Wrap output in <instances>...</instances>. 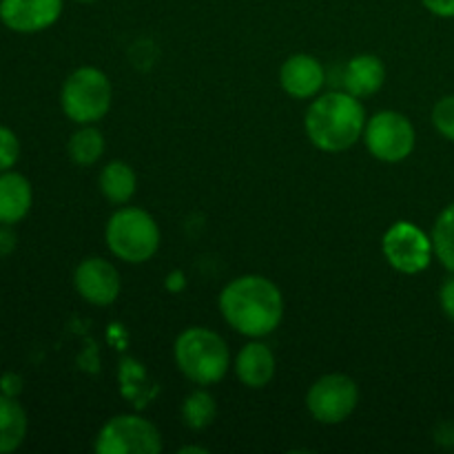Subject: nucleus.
<instances>
[{
    "mask_svg": "<svg viewBox=\"0 0 454 454\" xmlns=\"http://www.w3.org/2000/svg\"><path fill=\"white\" fill-rule=\"evenodd\" d=\"M78 295L93 306H109L120 295V275L111 262L102 257H87L74 273Z\"/></svg>",
    "mask_w": 454,
    "mask_h": 454,
    "instance_id": "nucleus-11",
    "label": "nucleus"
},
{
    "mask_svg": "<svg viewBox=\"0 0 454 454\" xmlns=\"http://www.w3.org/2000/svg\"><path fill=\"white\" fill-rule=\"evenodd\" d=\"M162 450V434L137 415H118L106 421L96 437L100 454H158Z\"/></svg>",
    "mask_w": 454,
    "mask_h": 454,
    "instance_id": "nucleus-6",
    "label": "nucleus"
},
{
    "mask_svg": "<svg viewBox=\"0 0 454 454\" xmlns=\"http://www.w3.org/2000/svg\"><path fill=\"white\" fill-rule=\"evenodd\" d=\"M359 402L357 384L348 375H324L310 386L306 395L309 412L319 424H341L353 415Z\"/></svg>",
    "mask_w": 454,
    "mask_h": 454,
    "instance_id": "nucleus-8",
    "label": "nucleus"
},
{
    "mask_svg": "<svg viewBox=\"0 0 454 454\" xmlns=\"http://www.w3.org/2000/svg\"><path fill=\"white\" fill-rule=\"evenodd\" d=\"M368 151L381 162H402L415 149V129L411 120L397 111H380L364 129Z\"/></svg>",
    "mask_w": 454,
    "mask_h": 454,
    "instance_id": "nucleus-7",
    "label": "nucleus"
},
{
    "mask_svg": "<svg viewBox=\"0 0 454 454\" xmlns=\"http://www.w3.org/2000/svg\"><path fill=\"white\" fill-rule=\"evenodd\" d=\"M222 317L247 337L270 335L282 324L284 297L278 284L262 275H242L220 295Z\"/></svg>",
    "mask_w": 454,
    "mask_h": 454,
    "instance_id": "nucleus-1",
    "label": "nucleus"
},
{
    "mask_svg": "<svg viewBox=\"0 0 454 454\" xmlns=\"http://www.w3.org/2000/svg\"><path fill=\"white\" fill-rule=\"evenodd\" d=\"M239 381L248 388H264L275 375V355L270 353L269 346L253 341L247 344L238 355L235 362Z\"/></svg>",
    "mask_w": 454,
    "mask_h": 454,
    "instance_id": "nucleus-14",
    "label": "nucleus"
},
{
    "mask_svg": "<svg viewBox=\"0 0 454 454\" xmlns=\"http://www.w3.org/2000/svg\"><path fill=\"white\" fill-rule=\"evenodd\" d=\"M176 364L186 380L200 386H213L224 380L229 371V346L217 333L208 328H186L176 340Z\"/></svg>",
    "mask_w": 454,
    "mask_h": 454,
    "instance_id": "nucleus-3",
    "label": "nucleus"
},
{
    "mask_svg": "<svg viewBox=\"0 0 454 454\" xmlns=\"http://www.w3.org/2000/svg\"><path fill=\"white\" fill-rule=\"evenodd\" d=\"M433 251L437 260L454 273V202L442 211V215L434 222L433 235Z\"/></svg>",
    "mask_w": 454,
    "mask_h": 454,
    "instance_id": "nucleus-20",
    "label": "nucleus"
},
{
    "mask_svg": "<svg viewBox=\"0 0 454 454\" xmlns=\"http://www.w3.org/2000/svg\"><path fill=\"white\" fill-rule=\"evenodd\" d=\"M439 301H442V309L446 313L448 319L454 322V278H448L442 284V291H439Z\"/></svg>",
    "mask_w": 454,
    "mask_h": 454,
    "instance_id": "nucleus-25",
    "label": "nucleus"
},
{
    "mask_svg": "<svg viewBox=\"0 0 454 454\" xmlns=\"http://www.w3.org/2000/svg\"><path fill=\"white\" fill-rule=\"evenodd\" d=\"M20 160V140L9 127L0 124V173L16 167Z\"/></svg>",
    "mask_w": 454,
    "mask_h": 454,
    "instance_id": "nucleus-22",
    "label": "nucleus"
},
{
    "mask_svg": "<svg viewBox=\"0 0 454 454\" xmlns=\"http://www.w3.org/2000/svg\"><path fill=\"white\" fill-rule=\"evenodd\" d=\"M18 238L9 224H0V257H7L16 251Z\"/></svg>",
    "mask_w": 454,
    "mask_h": 454,
    "instance_id": "nucleus-26",
    "label": "nucleus"
},
{
    "mask_svg": "<svg viewBox=\"0 0 454 454\" xmlns=\"http://www.w3.org/2000/svg\"><path fill=\"white\" fill-rule=\"evenodd\" d=\"M22 388H25V381L16 372H4L0 375V393L9 395V397H20Z\"/></svg>",
    "mask_w": 454,
    "mask_h": 454,
    "instance_id": "nucleus-24",
    "label": "nucleus"
},
{
    "mask_svg": "<svg viewBox=\"0 0 454 454\" xmlns=\"http://www.w3.org/2000/svg\"><path fill=\"white\" fill-rule=\"evenodd\" d=\"M75 3H93V0H75Z\"/></svg>",
    "mask_w": 454,
    "mask_h": 454,
    "instance_id": "nucleus-29",
    "label": "nucleus"
},
{
    "mask_svg": "<svg viewBox=\"0 0 454 454\" xmlns=\"http://www.w3.org/2000/svg\"><path fill=\"white\" fill-rule=\"evenodd\" d=\"M186 452H207V448H195V446L182 448V454H186Z\"/></svg>",
    "mask_w": 454,
    "mask_h": 454,
    "instance_id": "nucleus-28",
    "label": "nucleus"
},
{
    "mask_svg": "<svg viewBox=\"0 0 454 454\" xmlns=\"http://www.w3.org/2000/svg\"><path fill=\"white\" fill-rule=\"evenodd\" d=\"M106 244L120 260L142 264L158 253L160 229L153 217L142 208H120L106 224Z\"/></svg>",
    "mask_w": 454,
    "mask_h": 454,
    "instance_id": "nucleus-4",
    "label": "nucleus"
},
{
    "mask_svg": "<svg viewBox=\"0 0 454 454\" xmlns=\"http://www.w3.org/2000/svg\"><path fill=\"white\" fill-rule=\"evenodd\" d=\"M384 255L395 270L406 275L421 273L433 260V239L412 222H397L384 235Z\"/></svg>",
    "mask_w": 454,
    "mask_h": 454,
    "instance_id": "nucleus-9",
    "label": "nucleus"
},
{
    "mask_svg": "<svg viewBox=\"0 0 454 454\" xmlns=\"http://www.w3.org/2000/svg\"><path fill=\"white\" fill-rule=\"evenodd\" d=\"M60 106L69 120L93 124L106 115L111 106V82L105 71L96 67H80L60 89Z\"/></svg>",
    "mask_w": 454,
    "mask_h": 454,
    "instance_id": "nucleus-5",
    "label": "nucleus"
},
{
    "mask_svg": "<svg viewBox=\"0 0 454 454\" xmlns=\"http://www.w3.org/2000/svg\"><path fill=\"white\" fill-rule=\"evenodd\" d=\"M29 419L18 397L0 393V454H12L25 443Z\"/></svg>",
    "mask_w": 454,
    "mask_h": 454,
    "instance_id": "nucleus-16",
    "label": "nucleus"
},
{
    "mask_svg": "<svg viewBox=\"0 0 454 454\" xmlns=\"http://www.w3.org/2000/svg\"><path fill=\"white\" fill-rule=\"evenodd\" d=\"M366 129V111L357 96L331 91L317 98L306 111V133L317 149L340 153L350 149Z\"/></svg>",
    "mask_w": 454,
    "mask_h": 454,
    "instance_id": "nucleus-2",
    "label": "nucleus"
},
{
    "mask_svg": "<svg viewBox=\"0 0 454 454\" xmlns=\"http://www.w3.org/2000/svg\"><path fill=\"white\" fill-rule=\"evenodd\" d=\"M137 186L136 171L127 162H111L106 164L105 171L100 173V191L109 202L127 204L133 198Z\"/></svg>",
    "mask_w": 454,
    "mask_h": 454,
    "instance_id": "nucleus-18",
    "label": "nucleus"
},
{
    "mask_svg": "<svg viewBox=\"0 0 454 454\" xmlns=\"http://www.w3.org/2000/svg\"><path fill=\"white\" fill-rule=\"evenodd\" d=\"M433 124L446 140L454 142V96H446L434 105Z\"/></svg>",
    "mask_w": 454,
    "mask_h": 454,
    "instance_id": "nucleus-23",
    "label": "nucleus"
},
{
    "mask_svg": "<svg viewBox=\"0 0 454 454\" xmlns=\"http://www.w3.org/2000/svg\"><path fill=\"white\" fill-rule=\"evenodd\" d=\"M182 419L186 428L204 430L215 419V402L207 390H195L182 403Z\"/></svg>",
    "mask_w": 454,
    "mask_h": 454,
    "instance_id": "nucleus-21",
    "label": "nucleus"
},
{
    "mask_svg": "<svg viewBox=\"0 0 454 454\" xmlns=\"http://www.w3.org/2000/svg\"><path fill=\"white\" fill-rule=\"evenodd\" d=\"M430 13L439 18H454V0H421Z\"/></svg>",
    "mask_w": 454,
    "mask_h": 454,
    "instance_id": "nucleus-27",
    "label": "nucleus"
},
{
    "mask_svg": "<svg viewBox=\"0 0 454 454\" xmlns=\"http://www.w3.org/2000/svg\"><path fill=\"white\" fill-rule=\"evenodd\" d=\"M65 0H0V22L16 34H40L56 25Z\"/></svg>",
    "mask_w": 454,
    "mask_h": 454,
    "instance_id": "nucleus-10",
    "label": "nucleus"
},
{
    "mask_svg": "<svg viewBox=\"0 0 454 454\" xmlns=\"http://www.w3.org/2000/svg\"><path fill=\"white\" fill-rule=\"evenodd\" d=\"M279 82L288 96L304 100V98H313L324 87V69L313 56L297 53L282 65Z\"/></svg>",
    "mask_w": 454,
    "mask_h": 454,
    "instance_id": "nucleus-12",
    "label": "nucleus"
},
{
    "mask_svg": "<svg viewBox=\"0 0 454 454\" xmlns=\"http://www.w3.org/2000/svg\"><path fill=\"white\" fill-rule=\"evenodd\" d=\"M386 82V67L377 56L364 53V56L353 58L346 65L344 71V87L346 91L357 98L372 96L380 91Z\"/></svg>",
    "mask_w": 454,
    "mask_h": 454,
    "instance_id": "nucleus-15",
    "label": "nucleus"
},
{
    "mask_svg": "<svg viewBox=\"0 0 454 454\" xmlns=\"http://www.w3.org/2000/svg\"><path fill=\"white\" fill-rule=\"evenodd\" d=\"M34 204V189L22 173H0V224H18L25 220Z\"/></svg>",
    "mask_w": 454,
    "mask_h": 454,
    "instance_id": "nucleus-13",
    "label": "nucleus"
},
{
    "mask_svg": "<svg viewBox=\"0 0 454 454\" xmlns=\"http://www.w3.org/2000/svg\"><path fill=\"white\" fill-rule=\"evenodd\" d=\"M67 151H69V158L74 160L80 167H89V164L98 162L105 153V137L98 129L84 124L82 129L71 136L69 145H67Z\"/></svg>",
    "mask_w": 454,
    "mask_h": 454,
    "instance_id": "nucleus-19",
    "label": "nucleus"
},
{
    "mask_svg": "<svg viewBox=\"0 0 454 454\" xmlns=\"http://www.w3.org/2000/svg\"><path fill=\"white\" fill-rule=\"evenodd\" d=\"M120 393L129 399L136 408H145L151 399L158 395V386L149 377L140 362L136 359H122L120 362Z\"/></svg>",
    "mask_w": 454,
    "mask_h": 454,
    "instance_id": "nucleus-17",
    "label": "nucleus"
}]
</instances>
